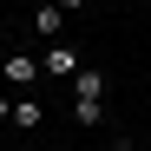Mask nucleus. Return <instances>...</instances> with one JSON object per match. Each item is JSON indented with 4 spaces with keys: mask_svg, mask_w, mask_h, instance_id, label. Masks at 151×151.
I'll return each instance as SVG.
<instances>
[{
    "mask_svg": "<svg viewBox=\"0 0 151 151\" xmlns=\"http://www.w3.org/2000/svg\"><path fill=\"white\" fill-rule=\"evenodd\" d=\"M33 27H40V33H53V40H59V27H66V13H59V7H40V13H33Z\"/></svg>",
    "mask_w": 151,
    "mask_h": 151,
    "instance_id": "obj_5",
    "label": "nucleus"
},
{
    "mask_svg": "<svg viewBox=\"0 0 151 151\" xmlns=\"http://www.w3.org/2000/svg\"><path fill=\"white\" fill-rule=\"evenodd\" d=\"M40 66L53 72V79H79V53H72L66 40H53V46H46V59H40Z\"/></svg>",
    "mask_w": 151,
    "mask_h": 151,
    "instance_id": "obj_1",
    "label": "nucleus"
},
{
    "mask_svg": "<svg viewBox=\"0 0 151 151\" xmlns=\"http://www.w3.org/2000/svg\"><path fill=\"white\" fill-rule=\"evenodd\" d=\"M112 151H132V138H118V145H112Z\"/></svg>",
    "mask_w": 151,
    "mask_h": 151,
    "instance_id": "obj_9",
    "label": "nucleus"
},
{
    "mask_svg": "<svg viewBox=\"0 0 151 151\" xmlns=\"http://www.w3.org/2000/svg\"><path fill=\"white\" fill-rule=\"evenodd\" d=\"M53 7H59V13H79V7H86V0H53Z\"/></svg>",
    "mask_w": 151,
    "mask_h": 151,
    "instance_id": "obj_7",
    "label": "nucleus"
},
{
    "mask_svg": "<svg viewBox=\"0 0 151 151\" xmlns=\"http://www.w3.org/2000/svg\"><path fill=\"white\" fill-rule=\"evenodd\" d=\"M40 118H46L40 99H20V105H13V125H20V132H40Z\"/></svg>",
    "mask_w": 151,
    "mask_h": 151,
    "instance_id": "obj_4",
    "label": "nucleus"
},
{
    "mask_svg": "<svg viewBox=\"0 0 151 151\" xmlns=\"http://www.w3.org/2000/svg\"><path fill=\"white\" fill-rule=\"evenodd\" d=\"M99 118H105V99H79V125H86V132H92Z\"/></svg>",
    "mask_w": 151,
    "mask_h": 151,
    "instance_id": "obj_6",
    "label": "nucleus"
},
{
    "mask_svg": "<svg viewBox=\"0 0 151 151\" xmlns=\"http://www.w3.org/2000/svg\"><path fill=\"white\" fill-rule=\"evenodd\" d=\"M72 92H79V99H105V72H99V66H79Z\"/></svg>",
    "mask_w": 151,
    "mask_h": 151,
    "instance_id": "obj_3",
    "label": "nucleus"
},
{
    "mask_svg": "<svg viewBox=\"0 0 151 151\" xmlns=\"http://www.w3.org/2000/svg\"><path fill=\"white\" fill-rule=\"evenodd\" d=\"M0 72H7V86H33L46 66H40V59H27V53H7V66H0Z\"/></svg>",
    "mask_w": 151,
    "mask_h": 151,
    "instance_id": "obj_2",
    "label": "nucleus"
},
{
    "mask_svg": "<svg viewBox=\"0 0 151 151\" xmlns=\"http://www.w3.org/2000/svg\"><path fill=\"white\" fill-rule=\"evenodd\" d=\"M0 118H13V99H7V92H0Z\"/></svg>",
    "mask_w": 151,
    "mask_h": 151,
    "instance_id": "obj_8",
    "label": "nucleus"
}]
</instances>
